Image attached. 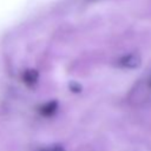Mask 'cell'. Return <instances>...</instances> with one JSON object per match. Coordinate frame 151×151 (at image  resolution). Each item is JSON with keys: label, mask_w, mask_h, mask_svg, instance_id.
<instances>
[{"label": "cell", "mask_w": 151, "mask_h": 151, "mask_svg": "<svg viewBox=\"0 0 151 151\" xmlns=\"http://www.w3.org/2000/svg\"><path fill=\"white\" fill-rule=\"evenodd\" d=\"M38 77H39V74L35 70H26L22 73L21 79L27 86H33L38 81Z\"/></svg>", "instance_id": "3957f363"}, {"label": "cell", "mask_w": 151, "mask_h": 151, "mask_svg": "<svg viewBox=\"0 0 151 151\" xmlns=\"http://www.w3.org/2000/svg\"><path fill=\"white\" fill-rule=\"evenodd\" d=\"M40 151H65V150H64V147H63V146L57 145V146H51V147L42 149V150H40Z\"/></svg>", "instance_id": "277c9868"}, {"label": "cell", "mask_w": 151, "mask_h": 151, "mask_svg": "<svg viewBox=\"0 0 151 151\" xmlns=\"http://www.w3.org/2000/svg\"><path fill=\"white\" fill-rule=\"evenodd\" d=\"M57 110H58V103L55 100H51V101H47V103L42 104L39 109V112L44 117H51L55 113Z\"/></svg>", "instance_id": "7a4b0ae2"}, {"label": "cell", "mask_w": 151, "mask_h": 151, "mask_svg": "<svg viewBox=\"0 0 151 151\" xmlns=\"http://www.w3.org/2000/svg\"><path fill=\"white\" fill-rule=\"evenodd\" d=\"M140 59L137 54H126L118 60V65L124 68H136L139 66Z\"/></svg>", "instance_id": "6da1fadb"}, {"label": "cell", "mask_w": 151, "mask_h": 151, "mask_svg": "<svg viewBox=\"0 0 151 151\" xmlns=\"http://www.w3.org/2000/svg\"><path fill=\"white\" fill-rule=\"evenodd\" d=\"M149 87H150V88H151V79H150V80H149Z\"/></svg>", "instance_id": "5b68a950"}]
</instances>
